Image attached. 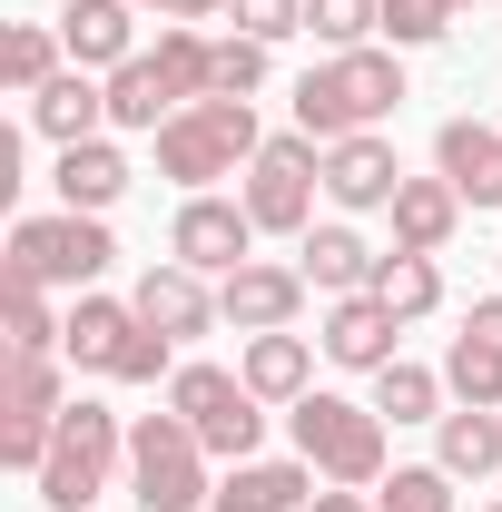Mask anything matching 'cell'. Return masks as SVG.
Listing matches in <instances>:
<instances>
[{"mask_svg":"<svg viewBox=\"0 0 502 512\" xmlns=\"http://www.w3.org/2000/svg\"><path fill=\"white\" fill-rule=\"evenodd\" d=\"M453 30V0H384V40L394 50H434Z\"/></svg>","mask_w":502,"mask_h":512,"instance_id":"33","label":"cell"},{"mask_svg":"<svg viewBox=\"0 0 502 512\" xmlns=\"http://www.w3.org/2000/svg\"><path fill=\"white\" fill-rule=\"evenodd\" d=\"M296 266H306V286H315V296H365L384 256L365 247L355 227H306V256H296Z\"/></svg>","mask_w":502,"mask_h":512,"instance_id":"22","label":"cell"},{"mask_svg":"<svg viewBox=\"0 0 502 512\" xmlns=\"http://www.w3.org/2000/svg\"><path fill=\"white\" fill-rule=\"evenodd\" d=\"M306 512H375V503H365V493H355V483H335V493H315Z\"/></svg>","mask_w":502,"mask_h":512,"instance_id":"36","label":"cell"},{"mask_svg":"<svg viewBox=\"0 0 502 512\" xmlns=\"http://www.w3.org/2000/svg\"><path fill=\"white\" fill-rule=\"evenodd\" d=\"M30 128H40L50 148H79V138H99V128H109V79H89V69H60V79L30 99Z\"/></svg>","mask_w":502,"mask_h":512,"instance_id":"19","label":"cell"},{"mask_svg":"<svg viewBox=\"0 0 502 512\" xmlns=\"http://www.w3.org/2000/svg\"><path fill=\"white\" fill-rule=\"evenodd\" d=\"M60 60H69V40H60V30H40V20H20V30L0 40V79H10L20 99H40V89L60 79Z\"/></svg>","mask_w":502,"mask_h":512,"instance_id":"28","label":"cell"},{"mask_svg":"<svg viewBox=\"0 0 502 512\" xmlns=\"http://www.w3.org/2000/svg\"><path fill=\"white\" fill-rule=\"evenodd\" d=\"M109 227L99 217H79V207H60V217H20L10 227V286H99L109 276Z\"/></svg>","mask_w":502,"mask_h":512,"instance_id":"7","label":"cell"},{"mask_svg":"<svg viewBox=\"0 0 502 512\" xmlns=\"http://www.w3.org/2000/svg\"><path fill=\"white\" fill-rule=\"evenodd\" d=\"M453 10H463V0H453Z\"/></svg>","mask_w":502,"mask_h":512,"instance_id":"37","label":"cell"},{"mask_svg":"<svg viewBox=\"0 0 502 512\" xmlns=\"http://www.w3.org/2000/svg\"><path fill=\"white\" fill-rule=\"evenodd\" d=\"M256 148H266V138H256V109H247V99H188L178 119L158 128V168H168L188 197L217 188V178H237Z\"/></svg>","mask_w":502,"mask_h":512,"instance_id":"4","label":"cell"},{"mask_svg":"<svg viewBox=\"0 0 502 512\" xmlns=\"http://www.w3.org/2000/svg\"><path fill=\"white\" fill-rule=\"evenodd\" d=\"M227 10H237V40H266V50L286 30H306V0H227Z\"/></svg>","mask_w":502,"mask_h":512,"instance_id":"34","label":"cell"},{"mask_svg":"<svg viewBox=\"0 0 502 512\" xmlns=\"http://www.w3.org/2000/svg\"><path fill=\"white\" fill-rule=\"evenodd\" d=\"M443 384L463 394V404H493L502 414V296H483L463 335H453V355H443Z\"/></svg>","mask_w":502,"mask_h":512,"instance_id":"15","label":"cell"},{"mask_svg":"<svg viewBox=\"0 0 502 512\" xmlns=\"http://www.w3.org/2000/svg\"><path fill=\"white\" fill-rule=\"evenodd\" d=\"M434 168L463 188V207H502V128L443 119V128H434Z\"/></svg>","mask_w":502,"mask_h":512,"instance_id":"14","label":"cell"},{"mask_svg":"<svg viewBox=\"0 0 502 512\" xmlns=\"http://www.w3.org/2000/svg\"><path fill=\"white\" fill-rule=\"evenodd\" d=\"M306 503H315V463H237L207 512H306Z\"/></svg>","mask_w":502,"mask_h":512,"instance_id":"21","label":"cell"},{"mask_svg":"<svg viewBox=\"0 0 502 512\" xmlns=\"http://www.w3.org/2000/svg\"><path fill=\"white\" fill-rule=\"evenodd\" d=\"M266 69H276L266 40H217V89H207V99H256V89H266Z\"/></svg>","mask_w":502,"mask_h":512,"instance_id":"32","label":"cell"},{"mask_svg":"<svg viewBox=\"0 0 502 512\" xmlns=\"http://www.w3.org/2000/svg\"><path fill=\"white\" fill-rule=\"evenodd\" d=\"M394 188H404V158H394V138H384V128H365V138H335V148H325V197H335L345 217L394 207Z\"/></svg>","mask_w":502,"mask_h":512,"instance_id":"12","label":"cell"},{"mask_svg":"<svg viewBox=\"0 0 502 512\" xmlns=\"http://www.w3.org/2000/svg\"><path fill=\"white\" fill-rule=\"evenodd\" d=\"M138 10H158V20H168V30H197V20H217V10H227V0H138Z\"/></svg>","mask_w":502,"mask_h":512,"instance_id":"35","label":"cell"},{"mask_svg":"<svg viewBox=\"0 0 502 512\" xmlns=\"http://www.w3.org/2000/svg\"><path fill=\"white\" fill-rule=\"evenodd\" d=\"M128 493H138V512H197V503H217L207 444H197L188 414H138V424H128Z\"/></svg>","mask_w":502,"mask_h":512,"instance_id":"5","label":"cell"},{"mask_svg":"<svg viewBox=\"0 0 502 512\" xmlns=\"http://www.w3.org/2000/svg\"><path fill=\"white\" fill-rule=\"evenodd\" d=\"M306 30L325 50H365V30H384V0H306Z\"/></svg>","mask_w":502,"mask_h":512,"instance_id":"31","label":"cell"},{"mask_svg":"<svg viewBox=\"0 0 502 512\" xmlns=\"http://www.w3.org/2000/svg\"><path fill=\"white\" fill-rule=\"evenodd\" d=\"M168 119H178V89H168V69L148 50L128 69H109V128H168Z\"/></svg>","mask_w":502,"mask_h":512,"instance_id":"25","label":"cell"},{"mask_svg":"<svg viewBox=\"0 0 502 512\" xmlns=\"http://www.w3.org/2000/svg\"><path fill=\"white\" fill-rule=\"evenodd\" d=\"M256 247V217H247V197H207L197 188L188 207H178V227H168V256L178 266H197V276H237Z\"/></svg>","mask_w":502,"mask_h":512,"instance_id":"10","label":"cell"},{"mask_svg":"<svg viewBox=\"0 0 502 512\" xmlns=\"http://www.w3.org/2000/svg\"><path fill=\"white\" fill-rule=\"evenodd\" d=\"M404 109V60L394 50H335V60H315L306 79H296V128L306 138H365V128H384Z\"/></svg>","mask_w":502,"mask_h":512,"instance_id":"1","label":"cell"},{"mask_svg":"<svg viewBox=\"0 0 502 512\" xmlns=\"http://www.w3.org/2000/svg\"><path fill=\"white\" fill-rule=\"evenodd\" d=\"M434 463L453 473V483H483V473H502V414H493V404H453V414H443Z\"/></svg>","mask_w":502,"mask_h":512,"instance_id":"23","label":"cell"},{"mask_svg":"<svg viewBox=\"0 0 502 512\" xmlns=\"http://www.w3.org/2000/svg\"><path fill=\"white\" fill-rule=\"evenodd\" d=\"M168 414H188L197 444L227 453V463H256V444H266V414H256L247 375H227V365H178L168 375Z\"/></svg>","mask_w":502,"mask_h":512,"instance_id":"9","label":"cell"},{"mask_svg":"<svg viewBox=\"0 0 502 512\" xmlns=\"http://www.w3.org/2000/svg\"><path fill=\"white\" fill-rule=\"evenodd\" d=\"M493 512H502V503H493Z\"/></svg>","mask_w":502,"mask_h":512,"instance_id":"38","label":"cell"},{"mask_svg":"<svg viewBox=\"0 0 502 512\" xmlns=\"http://www.w3.org/2000/svg\"><path fill=\"white\" fill-rule=\"evenodd\" d=\"M375 512H453V473L443 463H394L375 483Z\"/></svg>","mask_w":502,"mask_h":512,"instance_id":"29","label":"cell"},{"mask_svg":"<svg viewBox=\"0 0 502 512\" xmlns=\"http://www.w3.org/2000/svg\"><path fill=\"white\" fill-rule=\"evenodd\" d=\"M237 375H247L256 404H306L315 394V355H306V335L286 325V335H247V365H237Z\"/></svg>","mask_w":502,"mask_h":512,"instance_id":"20","label":"cell"},{"mask_svg":"<svg viewBox=\"0 0 502 512\" xmlns=\"http://www.w3.org/2000/svg\"><path fill=\"white\" fill-rule=\"evenodd\" d=\"M394 335H404V325L384 316L375 296H335V306H325V335H315V345H325L335 365H355V375H384V365H394Z\"/></svg>","mask_w":502,"mask_h":512,"instance_id":"18","label":"cell"},{"mask_svg":"<svg viewBox=\"0 0 502 512\" xmlns=\"http://www.w3.org/2000/svg\"><path fill=\"white\" fill-rule=\"evenodd\" d=\"M60 355L79 365V375H109V384H158V375H168V335L138 316L128 296H79Z\"/></svg>","mask_w":502,"mask_h":512,"instance_id":"3","label":"cell"},{"mask_svg":"<svg viewBox=\"0 0 502 512\" xmlns=\"http://www.w3.org/2000/svg\"><path fill=\"white\" fill-rule=\"evenodd\" d=\"M315 148H325V138L296 128V138H266L247 158V188L237 197H247L256 237H306L315 227V188H325V158H315Z\"/></svg>","mask_w":502,"mask_h":512,"instance_id":"8","label":"cell"},{"mask_svg":"<svg viewBox=\"0 0 502 512\" xmlns=\"http://www.w3.org/2000/svg\"><path fill=\"white\" fill-rule=\"evenodd\" d=\"M384 217H394V247H404V256H443V237L463 227V188H453L443 168H434V178H404Z\"/></svg>","mask_w":502,"mask_h":512,"instance_id":"17","label":"cell"},{"mask_svg":"<svg viewBox=\"0 0 502 512\" xmlns=\"http://www.w3.org/2000/svg\"><path fill=\"white\" fill-rule=\"evenodd\" d=\"M119 453H128L119 414L79 394V404L60 414V434H50V463H40L30 483H40V503H50V512H89L99 493H109V473H119Z\"/></svg>","mask_w":502,"mask_h":512,"instance_id":"6","label":"cell"},{"mask_svg":"<svg viewBox=\"0 0 502 512\" xmlns=\"http://www.w3.org/2000/svg\"><path fill=\"white\" fill-rule=\"evenodd\" d=\"M60 40H69V69H128L138 50V0H69L60 10Z\"/></svg>","mask_w":502,"mask_h":512,"instance_id":"16","label":"cell"},{"mask_svg":"<svg viewBox=\"0 0 502 512\" xmlns=\"http://www.w3.org/2000/svg\"><path fill=\"white\" fill-rule=\"evenodd\" d=\"M365 296H375L394 325H414V316H434V306H443V266H434V256H404V247H394V256L375 266V286H365Z\"/></svg>","mask_w":502,"mask_h":512,"instance_id":"26","label":"cell"},{"mask_svg":"<svg viewBox=\"0 0 502 512\" xmlns=\"http://www.w3.org/2000/svg\"><path fill=\"white\" fill-rule=\"evenodd\" d=\"M217 306H227L237 335H286L296 306H306V266H266V256H247L237 276H217Z\"/></svg>","mask_w":502,"mask_h":512,"instance_id":"11","label":"cell"},{"mask_svg":"<svg viewBox=\"0 0 502 512\" xmlns=\"http://www.w3.org/2000/svg\"><path fill=\"white\" fill-rule=\"evenodd\" d=\"M128 306H138V316L158 325V335H168V345H188V335H207V325L227 316V306H217V286H207V276H197V266H178V256H168V266H148V276H138V296H128Z\"/></svg>","mask_w":502,"mask_h":512,"instance_id":"13","label":"cell"},{"mask_svg":"<svg viewBox=\"0 0 502 512\" xmlns=\"http://www.w3.org/2000/svg\"><path fill=\"white\" fill-rule=\"evenodd\" d=\"M443 394H453V384H443L434 365H404V355H394L375 375V414L384 424H443Z\"/></svg>","mask_w":502,"mask_h":512,"instance_id":"27","label":"cell"},{"mask_svg":"<svg viewBox=\"0 0 502 512\" xmlns=\"http://www.w3.org/2000/svg\"><path fill=\"white\" fill-rule=\"evenodd\" d=\"M286 434H296V463H315V483H355V493L384 483V414L375 404L306 394V404H286Z\"/></svg>","mask_w":502,"mask_h":512,"instance_id":"2","label":"cell"},{"mask_svg":"<svg viewBox=\"0 0 502 512\" xmlns=\"http://www.w3.org/2000/svg\"><path fill=\"white\" fill-rule=\"evenodd\" d=\"M10 355H60V335H69V316H50V286H10Z\"/></svg>","mask_w":502,"mask_h":512,"instance_id":"30","label":"cell"},{"mask_svg":"<svg viewBox=\"0 0 502 512\" xmlns=\"http://www.w3.org/2000/svg\"><path fill=\"white\" fill-rule=\"evenodd\" d=\"M119 197H128V158L109 148V138H79V148H60V207L99 217V207H119Z\"/></svg>","mask_w":502,"mask_h":512,"instance_id":"24","label":"cell"}]
</instances>
